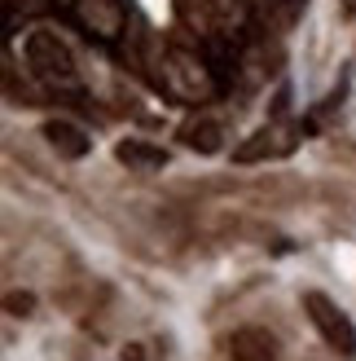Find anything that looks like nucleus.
<instances>
[{
	"mask_svg": "<svg viewBox=\"0 0 356 361\" xmlns=\"http://www.w3.org/2000/svg\"><path fill=\"white\" fill-rule=\"evenodd\" d=\"M304 313H308V322L317 326V335H322L334 353L356 357V326H352V317L326 291H304Z\"/></svg>",
	"mask_w": 356,
	"mask_h": 361,
	"instance_id": "nucleus-3",
	"label": "nucleus"
},
{
	"mask_svg": "<svg viewBox=\"0 0 356 361\" xmlns=\"http://www.w3.org/2000/svg\"><path fill=\"white\" fill-rule=\"evenodd\" d=\"M123 361H146V353H141V344H128V348H123Z\"/></svg>",
	"mask_w": 356,
	"mask_h": 361,
	"instance_id": "nucleus-12",
	"label": "nucleus"
},
{
	"mask_svg": "<svg viewBox=\"0 0 356 361\" xmlns=\"http://www.w3.org/2000/svg\"><path fill=\"white\" fill-rule=\"evenodd\" d=\"M224 133H220V123L216 119H193V123H185L181 128V141L189 150H198V154H216L224 141H220Z\"/></svg>",
	"mask_w": 356,
	"mask_h": 361,
	"instance_id": "nucleus-9",
	"label": "nucleus"
},
{
	"mask_svg": "<svg viewBox=\"0 0 356 361\" xmlns=\"http://www.w3.org/2000/svg\"><path fill=\"white\" fill-rule=\"evenodd\" d=\"M115 159H119V164H128L132 172H158V168L167 164V150L146 146V141H119Z\"/></svg>",
	"mask_w": 356,
	"mask_h": 361,
	"instance_id": "nucleus-8",
	"label": "nucleus"
},
{
	"mask_svg": "<svg viewBox=\"0 0 356 361\" xmlns=\"http://www.w3.org/2000/svg\"><path fill=\"white\" fill-rule=\"evenodd\" d=\"M158 88L181 106H203L220 93V80L211 75V66L193 49L172 44V49H163V58H158Z\"/></svg>",
	"mask_w": 356,
	"mask_h": 361,
	"instance_id": "nucleus-1",
	"label": "nucleus"
},
{
	"mask_svg": "<svg viewBox=\"0 0 356 361\" xmlns=\"http://www.w3.org/2000/svg\"><path fill=\"white\" fill-rule=\"evenodd\" d=\"M229 361H281V344L264 326H238L229 335Z\"/></svg>",
	"mask_w": 356,
	"mask_h": 361,
	"instance_id": "nucleus-6",
	"label": "nucleus"
},
{
	"mask_svg": "<svg viewBox=\"0 0 356 361\" xmlns=\"http://www.w3.org/2000/svg\"><path fill=\"white\" fill-rule=\"evenodd\" d=\"M9 309H23V317H27V313L35 309V300H31V295H9Z\"/></svg>",
	"mask_w": 356,
	"mask_h": 361,
	"instance_id": "nucleus-11",
	"label": "nucleus"
},
{
	"mask_svg": "<svg viewBox=\"0 0 356 361\" xmlns=\"http://www.w3.org/2000/svg\"><path fill=\"white\" fill-rule=\"evenodd\" d=\"M264 5H269L273 13H286V18H291V13H295L299 5H304V0H264Z\"/></svg>",
	"mask_w": 356,
	"mask_h": 361,
	"instance_id": "nucleus-10",
	"label": "nucleus"
},
{
	"mask_svg": "<svg viewBox=\"0 0 356 361\" xmlns=\"http://www.w3.org/2000/svg\"><path fill=\"white\" fill-rule=\"evenodd\" d=\"M44 137H49V146L58 150L62 159H84L88 150H93V137H88L80 123H70V119H49Z\"/></svg>",
	"mask_w": 356,
	"mask_h": 361,
	"instance_id": "nucleus-7",
	"label": "nucleus"
},
{
	"mask_svg": "<svg viewBox=\"0 0 356 361\" xmlns=\"http://www.w3.org/2000/svg\"><path fill=\"white\" fill-rule=\"evenodd\" d=\"M23 53H27V66L53 88V93H80L75 58H70V49L53 31H31L27 40H23Z\"/></svg>",
	"mask_w": 356,
	"mask_h": 361,
	"instance_id": "nucleus-2",
	"label": "nucleus"
},
{
	"mask_svg": "<svg viewBox=\"0 0 356 361\" xmlns=\"http://www.w3.org/2000/svg\"><path fill=\"white\" fill-rule=\"evenodd\" d=\"M299 146V128L295 123H269V128H260L246 146L234 150L238 164H260V159H281V154H291Z\"/></svg>",
	"mask_w": 356,
	"mask_h": 361,
	"instance_id": "nucleus-5",
	"label": "nucleus"
},
{
	"mask_svg": "<svg viewBox=\"0 0 356 361\" xmlns=\"http://www.w3.org/2000/svg\"><path fill=\"white\" fill-rule=\"evenodd\" d=\"M70 13H75V23L101 44H115L123 35V27H128V5H123V0H75Z\"/></svg>",
	"mask_w": 356,
	"mask_h": 361,
	"instance_id": "nucleus-4",
	"label": "nucleus"
}]
</instances>
